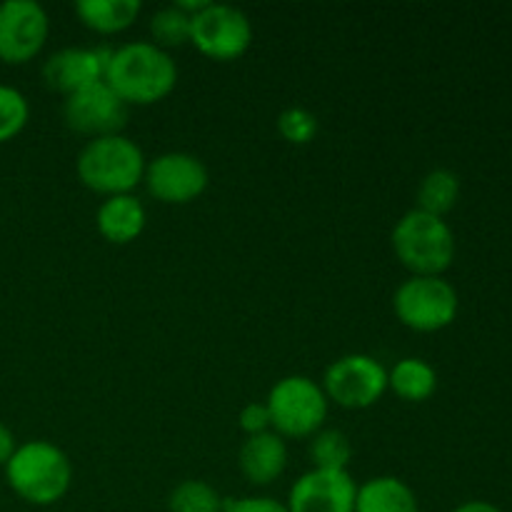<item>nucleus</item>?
I'll return each mask as SVG.
<instances>
[{
	"instance_id": "obj_23",
	"label": "nucleus",
	"mask_w": 512,
	"mask_h": 512,
	"mask_svg": "<svg viewBox=\"0 0 512 512\" xmlns=\"http://www.w3.org/2000/svg\"><path fill=\"white\" fill-rule=\"evenodd\" d=\"M30 120V103L18 88L0 83V145L10 143L25 130Z\"/></svg>"
},
{
	"instance_id": "obj_5",
	"label": "nucleus",
	"mask_w": 512,
	"mask_h": 512,
	"mask_svg": "<svg viewBox=\"0 0 512 512\" xmlns=\"http://www.w3.org/2000/svg\"><path fill=\"white\" fill-rule=\"evenodd\" d=\"M270 428L280 438H313L328 420L330 400L323 385L308 375H288L270 388L268 400Z\"/></svg>"
},
{
	"instance_id": "obj_20",
	"label": "nucleus",
	"mask_w": 512,
	"mask_h": 512,
	"mask_svg": "<svg viewBox=\"0 0 512 512\" xmlns=\"http://www.w3.org/2000/svg\"><path fill=\"white\" fill-rule=\"evenodd\" d=\"M308 455L318 470H348L353 460V443L343 430H318L310 438Z\"/></svg>"
},
{
	"instance_id": "obj_16",
	"label": "nucleus",
	"mask_w": 512,
	"mask_h": 512,
	"mask_svg": "<svg viewBox=\"0 0 512 512\" xmlns=\"http://www.w3.org/2000/svg\"><path fill=\"white\" fill-rule=\"evenodd\" d=\"M355 512H420V503L405 480L380 475L358 485Z\"/></svg>"
},
{
	"instance_id": "obj_2",
	"label": "nucleus",
	"mask_w": 512,
	"mask_h": 512,
	"mask_svg": "<svg viewBox=\"0 0 512 512\" xmlns=\"http://www.w3.org/2000/svg\"><path fill=\"white\" fill-rule=\"evenodd\" d=\"M3 470L8 488L35 508L60 503L73 485V463L48 440H28L18 445Z\"/></svg>"
},
{
	"instance_id": "obj_24",
	"label": "nucleus",
	"mask_w": 512,
	"mask_h": 512,
	"mask_svg": "<svg viewBox=\"0 0 512 512\" xmlns=\"http://www.w3.org/2000/svg\"><path fill=\"white\" fill-rule=\"evenodd\" d=\"M318 118L315 113H310L308 108H285L278 115V133L288 140L290 145H308L313 143L315 135H318Z\"/></svg>"
},
{
	"instance_id": "obj_18",
	"label": "nucleus",
	"mask_w": 512,
	"mask_h": 512,
	"mask_svg": "<svg viewBox=\"0 0 512 512\" xmlns=\"http://www.w3.org/2000/svg\"><path fill=\"white\" fill-rule=\"evenodd\" d=\"M388 390L405 403H425L438 390V373L423 358H403L388 370Z\"/></svg>"
},
{
	"instance_id": "obj_17",
	"label": "nucleus",
	"mask_w": 512,
	"mask_h": 512,
	"mask_svg": "<svg viewBox=\"0 0 512 512\" xmlns=\"http://www.w3.org/2000/svg\"><path fill=\"white\" fill-rule=\"evenodd\" d=\"M75 15L88 30L98 35H118L135 25L143 13L140 0H78Z\"/></svg>"
},
{
	"instance_id": "obj_12",
	"label": "nucleus",
	"mask_w": 512,
	"mask_h": 512,
	"mask_svg": "<svg viewBox=\"0 0 512 512\" xmlns=\"http://www.w3.org/2000/svg\"><path fill=\"white\" fill-rule=\"evenodd\" d=\"M358 483L348 470H308L288 493V512H355Z\"/></svg>"
},
{
	"instance_id": "obj_11",
	"label": "nucleus",
	"mask_w": 512,
	"mask_h": 512,
	"mask_svg": "<svg viewBox=\"0 0 512 512\" xmlns=\"http://www.w3.org/2000/svg\"><path fill=\"white\" fill-rule=\"evenodd\" d=\"M63 120L73 133L90 140L105 138L123 133L128 123V105L108 88L105 80H100L65 98Z\"/></svg>"
},
{
	"instance_id": "obj_10",
	"label": "nucleus",
	"mask_w": 512,
	"mask_h": 512,
	"mask_svg": "<svg viewBox=\"0 0 512 512\" xmlns=\"http://www.w3.org/2000/svg\"><path fill=\"white\" fill-rule=\"evenodd\" d=\"M145 188L165 205H188L208 190L210 175L203 160L193 153L170 150L145 165Z\"/></svg>"
},
{
	"instance_id": "obj_14",
	"label": "nucleus",
	"mask_w": 512,
	"mask_h": 512,
	"mask_svg": "<svg viewBox=\"0 0 512 512\" xmlns=\"http://www.w3.org/2000/svg\"><path fill=\"white\" fill-rule=\"evenodd\" d=\"M238 468L250 485H258V488L273 485L275 480L283 478L288 468V445L273 430L263 435H250L240 445Z\"/></svg>"
},
{
	"instance_id": "obj_25",
	"label": "nucleus",
	"mask_w": 512,
	"mask_h": 512,
	"mask_svg": "<svg viewBox=\"0 0 512 512\" xmlns=\"http://www.w3.org/2000/svg\"><path fill=\"white\" fill-rule=\"evenodd\" d=\"M238 425L245 435H263L268 433L270 428V413L265 403H248L238 415Z\"/></svg>"
},
{
	"instance_id": "obj_15",
	"label": "nucleus",
	"mask_w": 512,
	"mask_h": 512,
	"mask_svg": "<svg viewBox=\"0 0 512 512\" xmlns=\"http://www.w3.org/2000/svg\"><path fill=\"white\" fill-rule=\"evenodd\" d=\"M148 213L138 195L125 193L105 198L95 213V225L98 233L113 245H128L143 235Z\"/></svg>"
},
{
	"instance_id": "obj_22",
	"label": "nucleus",
	"mask_w": 512,
	"mask_h": 512,
	"mask_svg": "<svg viewBox=\"0 0 512 512\" xmlns=\"http://www.w3.org/2000/svg\"><path fill=\"white\" fill-rule=\"evenodd\" d=\"M190 15L178 10L175 5H165V8L155 10L150 18V35L158 48L170 50L180 48V45L190 43Z\"/></svg>"
},
{
	"instance_id": "obj_6",
	"label": "nucleus",
	"mask_w": 512,
	"mask_h": 512,
	"mask_svg": "<svg viewBox=\"0 0 512 512\" xmlns=\"http://www.w3.org/2000/svg\"><path fill=\"white\" fill-rule=\"evenodd\" d=\"M393 310L415 333H440L458 318L460 298L443 275H410L395 290Z\"/></svg>"
},
{
	"instance_id": "obj_4",
	"label": "nucleus",
	"mask_w": 512,
	"mask_h": 512,
	"mask_svg": "<svg viewBox=\"0 0 512 512\" xmlns=\"http://www.w3.org/2000/svg\"><path fill=\"white\" fill-rule=\"evenodd\" d=\"M393 250L410 275H443L455 260V233L445 218L413 208L395 223Z\"/></svg>"
},
{
	"instance_id": "obj_8",
	"label": "nucleus",
	"mask_w": 512,
	"mask_h": 512,
	"mask_svg": "<svg viewBox=\"0 0 512 512\" xmlns=\"http://www.w3.org/2000/svg\"><path fill=\"white\" fill-rule=\"evenodd\" d=\"M323 390L330 403L345 410H365L388 393V370L365 353H350L328 365Z\"/></svg>"
},
{
	"instance_id": "obj_13",
	"label": "nucleus",
	"mask_w": 512,
	"mask_h": 512,
	"mask_svg": "<svg viewBox=\"0 0 512 512\" xmlns=\"http://www.w3.org/2000/svg\"><path fill=\"white\" fill-rule=\"evenodd\" d=\"M110 48H63L50 55L43 65V80L50 90L60 95H73L88 85L105 80Z\"/></svg>"
},
{
	"instance_id": "obj_28",
	"label": "nucleus",
	"mask_w": 512,
	"mask_h": 512,
	"mask_svg": "<svg viewBox=\"0 0 512 512\" xmlns=\"http://www.w3.org/2000/svg\"><path fill=\"white\" fill-rule=\"evenodd\" d=\"M453 512H505V510L498 508V505L488 503V500H468V503L458 505Z\"/></svg>"
},
{
	"instance_id": "obj_26",
	"label": "nucleus",
	"mask_w": 512,
	"mask_h": 512,
	"mask_svg": "<svg viewBox=\"0 0 512 512\" xmlns=\"http://www.w3.org/2000/svg\"><path fill=\"white\" fill-rule=\"evenodd\" d=\"M223 512H288L285 503L265 495H248V498H228Z\"/></svg>"
},
{
	"instance_id": "obj_19",
	"label": "nucleus",
	"mask_w": 512,
	"mask_h": 512,
	"mask_svg": "<svg viewBox=\"0 0 512 512\" xmlns=\"http://www.w3.org/2000/svg\"><path fill=\"white\" fill-rule=\"evenodd\" d=\"M460 200V178L448 168H435L420 180L418 210L445 218Z\"/></svg>"
},
{
	"instance_id": "obj_3",
	"label": "nucleus",
	"mask_w": 512,
	"mask_h": 512,
	"mask_svg": "<svg viewBox=\"0 0 512 512\" xmlns=\"http://www.w3.org/2000/svg\"><path fill=\"white\" fill-rule=\"evenodd\" d=\"M143 150L128 135H105L93 138L83 145L78 160H75V173L80 183L103 198L113 195L133 193L145 178Z\"/></svg>"
},
{
	"instance_id": "obj_9",
	"label": "nucleus",
	"mask_w": 512,
	"mask_h": 512,
	"mask_svg": "<svg viewBox=\"0 0 512 512\" xmlns=\"http://www.w3.org/2000/svg\"><path fill=\"white\" fill-rule=\"evenodd\" d=\"M50 38L48 10L35 0L0 3V60L25 65L38 58Z\"/></svg>"
},
{
	"instance_id": "obj_27",
	"label": "nucleus",
	"mask_w": 512,
	"mask_h": 512,
	"mask_svg": "<svg viewBox=\"0 0 512 512\" xmlns=\"http://www.w3.org/2000/svg\"><path fill=\"white\" fill-rule=\"evenodd\" d=\"M18 450V443H15V435L8 425L0 423V468L8 465V460L13 458V453Z\"/></svg>"
},
{
	"instance_id": "obj_7",
	"label": "nucleus",
	"mask_w": 512,
	"mask_h": 512,
	"mask_svg": "<svg viewBox=\"0 0 512 512\" xmlns=\"http://www.w3.org/2000/svg\"><path fill=\"white\" fill-rule=\"evenodd\" d=\"M190 43L205 58L230 63L243 58L253 45V23L235 5L208 3L190 20Z\"/></svg>"
},
{
	"instance_id": "obj_1",
	"label": "nucleus",
	"mask_w": 512,
	"mask_h": 512,
	"mask_svg": "<svg viewBox=\"0 0 512 512\" xmlns=\"http://www.w3.org/2000/svg\"><path fill=\"white\" fill-rule=\"evenodd\" d=\"M105 83L128 108L155 105L168 98L178 85V65L168 50L148 40H135L113 50Z\"/></svg>"
},
{
	"instance_id": "obj_21",
	"label": "nucleus",
	"mask_w": 512,
	"mask_h": 512,
	"mask_svg": "<svg viewBox=\"0 0 512 512\" xmlns=\"http://www.w3.org/2000/svg\"><path fill=\"white\" fill-rule=\"evenodd\" d=\"M225 498L205 480H183L168 498L170 512H223Z\"/></svg>"
}]
</instances>
